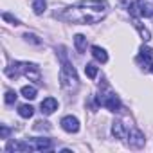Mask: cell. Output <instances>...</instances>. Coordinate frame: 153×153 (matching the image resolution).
<instances>
[{
	"instance_id": "11",
	"label": "cell",
	"mask_w": 153,
	"mask_h": 153,
	"mask_svg": "<svg viewBox=\"0 0 153 153\" xmlns=\"http://www.w3.org/2000/svg\"><path fill=\"white\" fill-rule=\"evenodd\" d=\"M137 6H139V11H140V16H153V4H148L144 0H137Z\"/></svg>"
},
{
	"instance_id": "20",
	"label": "cell",
	"mask_w": 153,
	"mask_h": 153,
	"mask_svg": "<svg viewBox=\"0 0 153 153\" xmlns=\"http://www.w3.org/2000/svg\"><path fill=\"white\" fill-rule=\"evenodd\" d=\"M15 101H16V92L15 90H7L6 92V103L7 105H13Z\"/></svg>"
},
{
	"instance_id": "3",
	"label": "cell",
	"mask_w": 153,
	"mask_h": 153,
	"mask_svg": "<svg viewBox=\"0 0 153 153\" xmlns=\"http://www.w3.org/2000/svg\"><path fill=\"white\" fill-rule=\"evenodd\" d=\"M6 74L9 78H18V76H25L29 81H40L42 79V74H40V68L38 65L34 63H27V61H16L13 63L11 67L6 68Z\"/></svg>"
},
{
	"instance_id": "18",
	"label": "cell",
	"mask_w": 153,
	"mask_h": 153,
	"mask_svg": "<svg viewBox=\"0 0 153 153\" xmlns=\"http://www.w3.org/2000/svg\"><path fill=\"white\" fill-rule=\"evenodd\" d=\"M97 70H99V68H97L94 63H87V65H85V74L88 76L90 79H96V76H97Z\"/></svg>"
},
{
	"instance_id": "4",
	"label": "cell",
	"mask_w": 153,
	"mask_h": 153,
	"mask_svg": "<svg viewBox=\"0 0 153 153\" xmlns=\"http://www.w3.org/2000/svg\"><path fill=\"white\" fill-rule=\"evenodd\" d=\"M96 99H97V105L108 108L110 112H119L121 110V101L114 92H99V96Z\"/></svg>"
},
{
	"instance_id": "19",
	"label": "cell",
	"mask_w": 153,
	"mask_h": 153,
	"mask_svg": "<svg viewBox=\"0 0 153 153\" xmlns=\"http://www.w3.org/2000/svg\"><path fill=\"white\" fill-rule=\"evenodd\" d=\"M140 56H144V58L151 59V58H153V49H151V47H148V45H142V47H140Z\"/></svg>"
},
{
	"instance_id": "22",
	"label": "cell",
	"mask_w": 153,
	"mask_h": 153,
	"mask_svg": "<svg viewBox=\"0 0 153 153\" xmlns=\"http://www.w3.org/2000/svg\"><path fill=\"white\" fill-rule=\"evenodd\" d=\"M2 18H4V20H7V22H11V24H15V25H18V24H20V22H18L15 16H11L9 13H4V15H2Z\"/></svg>"
},
{
	"instance_id": "9",
	"label": "cell",
	"mask_w": 153,
	"mask_h": 153,
	"mask_svg": "<svg viewBox=\"0 0 153 153\" xmlns=\"http://www.w3.org/2000/svg\"><path fill=\"white\" fill-rule=\"evenodd\" d=\"M112 133H114L115 139H126L128 137V131H126V128H124V124L121 121H114L112 123Z\"/></svg>"
},
{
	"instance_id": "12",
	"label": "cell",
	"mask_w": 153,
	"mask_h": 153,
	"mask_svg": "<svg viewBox=\"0 0 153 153\" xmlns=\"http://www.w3.org/2000/svg\"><path fill=\"white\" fill-rule=\"evenodd\" d=\"M74 45H76V51H78L79 54H83L87 51V38L83 34H76L74 36Z\"/></svg>"
},
{
	"instance_id": "13",
	"label": "cell",
	"mask_w": 153,
	"mask_h": 153,
	"mask_svg": "<svg viewBox=\"0 0 153 153\" xmlns=\"http://www.w3.org/2000/svg\"><path fill=\"white\" fill-rule=\"evenodd\" d=\"M92 56H94L97 61H101V63H106V61H108V54H106V51L101 49V47H97V45L92 47Z\"/></svg>"
},
{
	"instance_id": "23",
	"label": "cell",
	"mask_w": 153,
	"mask_h": 153,
	"mask_svg": "<svg viewBox=\"0 0 153 153\" xmlns=\"http://www.w3.org/2000/svg\"><path fill=\"white\" fill-rule=\"evenodd\" d=\"M0 133H2V139H7V135H9V128L2 126V130H0Z\"/></svg>"
},
{
	"instance_id": "14",
	"label": "cell",
	"mask_w": 153,
	"mask_h": 153,
	"mask_svg": "<svg viewBox=\"0 0 153 153\" xmlns=\"http://www.w3.org/2000/svg\"><path fill=\"white\" fill-rule=\"evenodd\" d=\"M36 88L34 87H31V85H25V87H22V96L25 97V99H36Z\"/></svg>"
},
{
	"instance_id": "16",
	"label": "cell",
	"mask_w": 153,
	"mask_h": 153,
	"mask_svg": "<svg viewBox=\"0 0 153 153\" xmlns=\"http://www.w3.org/2000/svg\"><path fill=\"white\" fill-rule=\"evenodd\" d=\"M133 25H135V29L139 31V34H140V38H142L144 42H148V40H151V34H149V31H148L146 27H142V25H140V24H139L137 20L133 22Z\"/></svg>"
},
{
	"instance_id": "7",
	"label": "cell",
	"mask_w": 153,
	"mask_h": 153,
	"mask_svg": "<svg viewBox=\"0 0 153 153\" xmlns=\"http://www.w3.org/2000/svg\"><path fill=\"white\" fill-rule=\"evenodd\" d=\"M128 137H130V146H131V148L139 149V148L144 146V133H142L140 130H131V131L128 133Z\"/></svg>"
},
{
	"instance_id": "15",
	"label": "cell",
	"mask_w": 153,
	"mask_h": 153,
	"mask_svg": "<svg viewBox=\"0 0 153 153\" xmlns=\"http://www.w3.org/2000/svg\"><path fill=\"white\" fill-rule=\"evenodd\" d=\"M18 114H20V117H24V119H29V117H33V114H34V108H33L31 105H22V106L18 108Z\"/></svg>"
},
{
	"instance_id": "21",
	"label": "cell",
	"mask_w": 153,
	"mask_h": 153,
	"mask_svg": "<svg viewBox=\"0 0 153 153\" xmlns=\"http://www.w3.org/2000/svg\"><path fill=\"white\" fill-rule=\"evenodd\" d=\"M27 42H31V43H34V45H40L42 43V40H38V36H34V34H25L24 36Z\"/></svg>"
},
{
	"instance_id": "17",
	"label": "cell",
	"mask_w": 153,
	"mask_h": 153,
	"mask_svg": "<svg viewBox=\"0 0 153 153\" xmlns=\"http://www.w3.org/2000/svg\"><path fill=\"white\" fill-rule=\"evenodd\" d=\"M45 7H47V2H45V0H33V9H34L36 15H42V13L45 11Z\"/></svg>"
},
{
	"instance_id": "24",
	"label": "cell",
	"mask_w": 153,
	"mask_h": 153,
	"mask_svg": "<svg viewBox=\"0 0 153 153\" xmlns=\"http://www.w3.org/2000/svg\"><path fill=\"white\" fill-rule=\"evenodd\" d=\"M151 72H153V65H151Z\"/></svg>"
},
{
	"instance_id": "1",
	"label": "cell",
	"mask_w": 153,
	"mask_h": 153,
	"mask_svg": "<svg viewBox=\"0 0 153 153\" xmlns=\"http://www.w3.org/2000/svg\"><path fill=\"white\" fill-rule=\"evenodd\" d=\"M108 13V4L105 0H81L74 6L63 9L61 13H56L59 20L72 22V24H97L101 22Z\"/></svg>"
},
{
	"instance_id": "8",
	"label": "cell",
	"mask_w": 153,
	"mask_h": 153,
	"mask_svg": "<svg viewBox=\"0 0 153 153\" xmlns=\"http://www.w3.org/2000/svg\"><path fill=\"white\" fill-rule=\"evenodd\" d=\"M40 108H42V114L51 115V114H54V110H58V101H56L54 97H47V99L42 101Z\"/></svg>"
},
{
	"instance_id": "10",
	"label": "cell",
	"mask_w": 153,
	"mask_h": 153,
	"mask_svg": "<svg viewBox=\"0 0 153 153\" xmlns=\"http://www.w3.org/2000/svg\"><path fill=\"white\" fill-rule=\"evenodd\" d=\"M6 149H7V151H31V148H29L27 142H18V140H11V142H7Z\"/></svg>"
},
{
	"instance_id": "6",
	"label": "cell",
	"mask_w": 153,
	"mask_h": 153,
	"mask_svg": "<svg viewBox=\"0 0 153 153\" xmlns=\"http://www.w3.org/2000/svg\"><path fill=\"white\" fill-rule=\"evenodd\" d=\"M61 128L65 131H68V133H76L79 130V121L76 117H72V115H67V117L61 119Z\"/></svg>"
},
{
	"instance_id": "5",
	"label": "cell",
	"mask_w": 153,
	"mask_h": 153,
	"mask_svg": "<svg viewBox=\"0 0 153 153\" xmlns=\"http://www.w3.org/2000/svg\"><path fill=\"white\" fill-rule=\"evenodd\" d=\"M31 151H43V149H52V142L51 139H43V137H38V139H31L27 140Z\"/></svg>"
},
{
	"instance_id": "2",
	"label": "cell",
	"mask_w": 153,
	"mask_h": 153,
	"mask_svg": "<svg viewBox=\"0 0 153 153\" xmlns=\"http://www.w3.org/2000/svg\"><path fill=\"white\" fill-rule=\"evenodd\" d=\"M59 56H61V68H59V83L67 92H76L79 87V79L78 74H76V68L72 67V63L67 59L65 56V49L59 47Z\"/></svg>"
}]
</instances>
